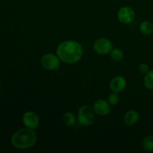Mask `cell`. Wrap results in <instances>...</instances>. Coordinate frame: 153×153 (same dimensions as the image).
<instances>
[{
    "mask_svg": "<svg viewBox=\"0 0 153 153\" xmlns=\"http://www.w3.org/2000/svg\"><path fill=\"white\" fill-rule=\"evenodd\" d=\"M37 141V134L35 131L29 128H20L13 134L11 143L15 148L25 149L31 147Z\"/></svg>",
    "mask_w": 153,
    "mask_h": 153,
    "instance_id": "7a4b0ae2",
    "label": "cell"
},
{
    "mask_svg": "<svg viewBox=\"0 0 153 153\" xmlns=\"http://www.w3.org/2000/svg\"><path fill=\"white\" fill-rule=\"evenodd\" d=\"M139 70L142 73H146L149 71V66L146 64H141L139 66Z\"/></svg>",
    "mask_w": 153,
    "mask_h": 153,
    "instance_id": "e0dca14e",
    "label": "cell"
},
{
    "mask_svg": "<svg viewBox=\"0 0 153 153\" xmlns=\"http://www.w3.org/2000/svg\"><path fill=\"white\" fill-rule=\"evenodd\" d=\"M94 108L95 110L96 113L102 115V116H105V115L108 114L111 111L110 103L106 101V100H102V99L97 100L94 102Z\"/></svg>",
    "mask_w": 153,
    "mask_h": 153,
    "instance_id": "ba28073f",
    "label": "cell"
},
{
    "mask_svg": "<svg viewBox=\"0 0 153 153\" xmlns=\"http://www.w3.org/2000/svg\"><path fill=\"white\" fill-rule=\"evenodd\" d=\"M108 102L110 103L111 105H117L120 100L119 95L117 94V93L113 92L112 94H111L110 95L108 96Z\"/></svg>",
    "mask_w": 153,
    "mask_h": 153,
    "instance_id": "2e32d148",
    "label": "cell"
},
{
    "mask_svg": "<svg viewBox=\"0 0 153 153\" xmlns=\"http://www.w3.org/2000/svg\"><path fill=\"white\" fill-rule=\"evenodd\" d=\"M96 120V111L90 105H83L78 112V121L81 125L90 126Z\"/></svg>",
    "mask_w": 153,
    "mask_h": 153,
    "instance_id": "3957f363",
    "label": "cell"
},
{
    "mask_svg": "<svg viewBox=\"0 0 153 153\" xmlns=\"http://www.w3.org/2000/svg\"><path fill=\"white\" fill-rule=\"evenodd\" d=\"M42 67L48 70H55L59 67L60 61L58 56L53 55V54L48 53L43 55L41 58Z\"/></svg>",
    "mask_w": 153,
    "mask_h": 153,
    "instance_id": "277c9868",
    "label": "cell"
},
{
    "mask_svg": "<svg viewBox=\"0 0 153 153\" xmlns=\"http://www.w3.org/2000/svg\"><path fill=\"white\" fill-rule=\"evenodd\" d=\"M63 121L66 125L73 126L76 123V116L72 112H67L63 116Z\"/></svg>",
    "mask_w": 153,
    "mask_h": 153,
    "instance_id": "7c38bea8",
    "label": "cell"
},
{
    "mask_svg": "<svg viewBox=\"0 0 153 153\" xmlns=\"http://www.w3.org/2000/svg\"><path fill=\"white\" fill-rule=\"evenodd\" d=\"M112 43L107 38H99L94 44V49L100 55H105L112 50Z\"/></svg>",
    "mask_w": 153,
    "mask_h": 153,
    "instance_id": "5b68a950",
    "label": "cell"
},
{
    "mask_svg": "<svg viewBox=\"0 0 153 153\" xmlns=\"http://www.w3.org/2000/svg\"><path fill=\"white\" fill-rule=\"evenodd\" d=\"M56 52L59 59L67 64L78 62L83 54L82 46L73 40H66L60 43Z\"/></svg>",
    "mask_w": 153,
    "mask_h": 153,
    "instance_id": "6da1fadb",
    "label": "cell"
},
{
    "mask_svg": "<svg viewBox=\"0 0 153 153\" xmlns=\"http://www.w3.org/2000/svg\"><path fill=\"white\" fill-rule=\"evenodd\" d=\"M142 146L144 150L147 152H153V135L145 137L142 142Z\"/></svg>",
    "mask_w": 153,
    "mask_h": 153,
    "instance_id": "4fadbf2b",
    "label": "cell"
},
{
    "mask_svg": "<svg viewBox=\"0 0 153 153\" xmlns=\"http://www.w3.org/2000/svg\"><path fill=\"white\" fill-rule=\"evenodd\" d=\"M0 98H1V97H0Z\"/></svg>",
    "mask_w": 153,
    "mask_h": 153,
    "instance_id": "d6986e66",
    "label": "cell"
},
{
    "mask_svg": "<svg viewBox=\"0 0 153 153\" xmlns=\"http://www.w3.org/2000/svg\"><path fill=\"white\" fill-rule=\"evenodd\" d=\"M126 87V80L123 76H115L110 82V88L113 92H121L125 89Z\"/></svg>",
    "mask_w": 153,
    "mask_h": 153,
    "instance_id": "9c48e42d",
    "label": "cell"
},
{
    "mask_svg": "<svg viewBox=\"0 0 153 153\" xmlns=\"http://www.w3.org/2000/svg\"><path fill=\"white\" fill-rule=\"evenodd\" d=\"M22 122L27 128L35 129L39 126V117L33 111H27L22 116Z\"/></svg>",
    "mask_w": 153,
    "mask_h": 153,
    "instance_id": "52a82bcc",
    "label": "cell"
},
{
    "mask_svg": "<svg viewBox=\"0 0 153 153\" xmlns=\"http://www.w3.org/2000/svg\"><path fill=\"white\" fill-rule=\"evenodd\" d=\"M111 57L115 61H120L123 59L124 53L120 49H114L111 51Z\"/></svg>",
    "mask_w": 153,
    "mask_h": 153,
    "instance_id": "9a60e30c",
    "label": "cell"
},
{
    "mask_svg": "<svg viewBox=\"0 0 153 153\" xmlns=\"http://www.w3.org/2000/svg\"><path fill=\"white\" fill-rule=\"evenodd\" d=\"M0 85H1V80H0Z\"/></svg>",
    "mask_w": 153,
    "mask_h": 153,
    "instance_id": "ac0fdd59",
    "label": "cell"
},
{
    "mask_svg": "<svg viewBox=\"0 0 153 153\" xmlns=\"http://www.w3.org/2000/svg\"><path fill=\"white\" fill-rule=\"evenodd\" d=\"M140 31L145 35H149L153 32V25L150 22L143 21L140 25Z\"/></svg>",
    "mask_w": 153,
    "mask_h": 153,
    "instance_id": "8fae6325",
    "label": "cell"
},
{
    "mask_svg": "<svg viewBox=\"0 0 153 153\" xmlns=\"http://www.w3.org/2000/svg\"><path fill=\"white\" fill-rule=\"evenodd\" d=\"M139 120V114L137 111L134 110H130L126 113L125 116H124V123L126 124L127 126H133Z\"/></svg>",
    "mask_w": 153,
    "mask_h": 153,
    "instance_id": "30bf717a",
    "label": "cell"
},
{
    "mask_svg": "<svg viewBox=\"0 0 153 153\" xmlns=\"http://www.w3.org/2000/svg\"><path fill=\"white\" fill-rule=\"evenodd\" d=\"M144 85L146 88L153 90V70H149L144 77Z\"/></svg>",
    "mask_w": 153,
    "mask_h": 153,
    "instance_id": "5bb4252c",
    "label": "cell"
},
{
    "mask_svg": "<svg viewBox=\"0 0 153 153\" xmlns=\"http://www.w3.org/2000/svg\"><path fill=\"white\" fill-rule=\"evenodd\" d=\"M135 13L134 10L128 6L121 7L117 13V18L122 23H131L134 19Z\"/></svg>",
    "mask_w": 153,
    "mask_h": 153,
    "instance_id": "8992f818",
    "label": "cell"
}]
</instances>
